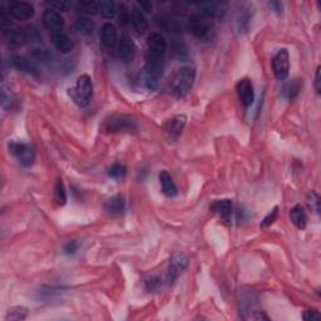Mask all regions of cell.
<instances>
[{
	"label": "cell",
	"instance_id": "cell-1",
	"mask_svg": "<svg viewBox=\"0 0 321 321\" xmlns=\"http://www.w3.org/2000/svg\"><path fill=\"white\" fill-rule=\"evenodd\" d=\"M167 50V43L161 33H152L147 38L146 53V81L149 88H156L158 79L162 77L165 69V58Z\"/></svg>",
	"mask_w": 321,
	"mask_h": 321
},
{
	"label": "cell",
	"instance_id": "cell-2",
	"mask_svg": "<svg viewBox=\"0 0 321 321\" xmlns=\"http://www.w3.org/2000/svg\"><path fill=\"white\" fill-rule=\"evenodd\" d=\"M68 94L79 107H87L92 99L93 82L88 74H82L77 78L76 84L68 89Z\"/></svg>",
	"mask_w": 321,
	"mask_h": 321
},
{
	"label": "cell",
	"instance_id": "cell-3",
	"mask_svg": "<svg viewBox=\"0 0 321 321\" xmlns=\"http://www.w3.org/2000/svg\"><path fill=\"white\" fill-rule=\"evenodd\" d=\"M194 79H196V70L191 67H183L176 73L175 78L172 81V91L173 95L177 98H183L187 93L191 91L193 87Z\"/></svg>",
	"mask_w": 321,
	"mask_h": 321
},
{
	"label": "cell",
	"instance_id": "cell-4",
	"mask_svg": "<svg viewBox=\"0 0 321 321\" xmlns=\"http://www.w3.org/2000/svg\"><path fill=\"white\" fill-rule=\"evenodd\" d=\"M188 29L196 38L201 39V41H206V39L211 38L213 32V27L211 24L210 19L201 15V14H194L189 18Z\"/></svg>",
	"mask_w": 321,
	"mask_h": 321
},
{
	"label": "cell",
	"instance_id": "cell-5",
	"mask_svg": "<svg viewBox=\"0 0 321 321\" xmlns=\"http://www.w3.org/2000/svg\"><path fill=\"white\" fill-rule=\"evenodd\" d=\"M9 151L23 166H32L35 161V152L32 147L23 142H10Z\"/></svg>",
	"mask_w": 321,
	"mask_h": 321
},
{
	"label": "cell",
	"instance_id": "cell-6",
	"mask_svg": "<svg viewBox=\"0 0 321 321\" xmlns=\"http://www.w3.org/2000/svg\"><path fill=\"white\" fill-rule=\"evenodd\" d=\"M273 70L274 74L277 79L283 81L289 77L290 70V60H289V51L286 49H280L276 53V55L273 59Z\"/></svg>",
	"mask_w": 321,
	"mask_h": 321
},
{
	"label": "cell",
	"instance_id": "cell-7",
	"mask_svg": "<svg viewBox=\"0 0 321 321\" xmlns=\"http://www.w3.org/2000/svg\"><path fill=\"white\" fill-rule=\"evenodd\" d=\"M136 130V124L131 117L114 116L105 121V131L108 132H131Z\"/></svg>",
	"mask_w": 321,
	"mask_h": 321
},
{
	"label": "cell",
	"instance_id": "cell-8",
	"mask_svg": "<svg viewBox=\"0 0 321 321\" xmlns=\"http://www.w3.org/2000/svg\"><path fill=\"white\" fill-rule=\"evenodd\" d=\"M8 11L14 19L20 22L29 20L34 16V8L27 1H11L8 6Z\"/></svg>",
	"mask_w": 321,
	"mask_h": 321
},
{
	"label": "cell",
	"instance_id": "cell-9",
	"mask_svg": "<svg viewBox=\"0 0 321 321\" xmlns=\"http://www.w3.org/2000/svg\"><path fill=\"white\" fill-rule=\"evenodd\" d=\"M188 265V257L182 252H175L171 257L170 267H168L167 278L170 282H173L178 276L181 275L182 271L184 270Z\"/></svg>",
	"mask_w": 321,
	"mask_h": 321
},
{
	"label": "cell",
	"instance_id": "cell-10",
	"mask_svg": "<svg viewBox=\"0 0 321 321\" xmlns=\"http://www.w3.org/2000/svg\"><path fill=\"white\" fill-rule=\"evenodd\" d=\"M186 116L183 114H178L173 118L168 119L165 124V131L170 140H177L178 137L181 136L182 131H183L184 126H186Z\"/></svg>",
	"mask_w": 321,
	"mask_h": 321
},
{
	"label": "cell",
	"instance_id": "cell-11",
	"mask_svg": "<svg viewBox=\"0 0 321 321\" xmlns=\"http://www.w3.org/2000/svg\"><path fill=\"white\" fill-rule=\"evenodd\" d=\"M236 91H237L238 99L241 100V103L245 107H250L254 103L255 92L251 79L243 78L241 81H238V83L236 84Z\"/></svg>",
	"mask_w": 321,
	"mask_h": 321
},
{
	"label": "cell",
	"instance_id": "cell-12",
	"mask_svg": "<svg viewBox=\"0 0 321 321\" xmlns=\"http://www.w3.org/2000/svg\"><path fill=\"white\" fill-rule=\"evenodd\" d=\"M42 20H43L44 27L48 30H50L51 33L62 32L63 27H64V19L60 15V13H58L55 10H50V9L44 11Z\"/></svg>",
	"mask_w": 321,
	"mask_h": 321
},
{
	"label": "cell",
	"instance_id": "cell-13",
	"mask_svg": "<svg viewBox=\"0 0 321 321\" xmlns=\"http://www.w3.org/2000/svg\"><path fill=\"white\" fill-rule=\"evenodd\" d=\"M200 8L201 15L206 16L208 19L217 18L221 19L222 16L226 13V3H213V1H207V3L197 4Z\"/></svg>",
	"mask_w": 321,
	"mask_h": 321
},
{
	"label": "cell",
	"instance_id": "cell-14",
	"mask_svg": "<svg viewBox=\"0 0 321 321\" xmlns=\"http://www.w3.org/2000/svg\"><path fill=\"white\" fill-rule=\"evenodd\" d=\"M117 55L124 62H132L136 54V46L132 42V39L127 37H122L116 44Z\"/></svg>",
	"mask_w": 321,
	"mask_h": 321
},
{
	"label": "cell",
	"instance_id": "cell-15",
	"mask_svg": "<svg viewBox=\"0 0 321 321\" xmlns=\"http://www.w3.org/2000/svg\"><path fill=\"white\" fill-rule=\"evenodd\" d=\"M50 39H51V43H53V46H55V49H57V50H59L60 53H63V54H67V53H69V51L72 50L74 46L72 39H70L67 34H64V33H62V32L51 33Z\"/></svg>",
	"mask_w": 321,
	"mask_h": 321
},
{
	"label": "cell",
	"instance_id": "cell-16",
	"mask_svg": "<svg viewBox=\"0 0 321 321\" xmlns=\"http://www.w3.org/2000/svg\"><path fill=\"white\" fill-rule=\"evenodd\" d=\"M100 42L107 48H113L117 44V28L112 23H104L100 28Z\"/></svg>",
	"mask_w": 321,
	"mask_h": 321
},
{
	"label": "cell",
	"instance_id": "cell-17",
	"mask_svg": "<svg viewBox=\"0 0 321 321\" xmlns=\"http://www.w3.org/2000/svg\"><path fill=\"white\" fill-rule=\"evenodd\" d=\"M211 210L217 213L220 219L225 222H229L231 213H232V201L231 200H219L211 205Z\"/></svg>",
	"mask_w": 321,
	"mask_h": 321
},
{
	"label": "cell",
	"instance_id": "cell-18",
	"mask_svg": "<svg viewBox=\"0 0 321 321\" xmlns=\"http://www.w3.org/2000/svg\"><path fill=\"white\" fill-rule=\"evenodd\" d=\"M11 64L15 69L20 70V72H25L28 74H33V76H37L38 74V69L30 62L29 59L24 57H20V55H14L11 58Z\"/></svg>",
	"mask_w": 321,
	"mask_h": 321
},
{
	"label": "cell",
	"instance_id": "cell-19",
	"mask_svg": "<svg viewBox=\"0 0 321 321\" xmlns=\"http://www.w3.org/2000/svg\"><path fill=\"white\" fill-rule=\"evenodd\" d=\"M159 183H161V187H162V192L168 196V197H173L177 194V187H176L175 182H173L172 177H171L170 173L167 171H162L158 176Z\"/></svg>",
	"mask_w": 321,
	"mask_h": 321
},
{
	"label": "cell",
	"instance_id": "cell-20",
	"mask_svg": "<svg viewBox=\"0 0 321 321\" xmlns=\"http://www.w3.org/2000/svg\"><path fill=\"white\" fill-rule=\"evenodd\" d=\"M290 220L292 224L297 227L299 229H304L306 227V222H308V217H306L305 210L301 206H295L290 211Z\"/></svg>",
	"mask_w": 321,
	"mask_h": 321
},
{
	"label": "cell",
	"instance_id": "cell-21",
	"mask_svg": "<svg viewBox=\"0 0 321 321\" xmlns=\"http://www.w3.org/2000/svg\"><path fill=\"white\" fill-rule=\"evenodd\" d=\"M131 23L138 33H144L148 29V22L144 14L139 9H133L131 13Z\"/></svg>",
	"mask_w": 321,
	"mask_h": 321
},
{
	"label": "cell",
	"instance_id": "cell-22",
	"mask_svg": "<svg viewBox=\"0 0 321 321\" xmlns=\"http://www.w3.org/2000/svg\"><path fill=\"white\" fill-rule=\"evenodd\" d=\"M156 23L159 27L165 29L166 32H175L180 33L182 30V25L173 18H170L167 15H158L156 18Z\"/></svg>",
	"mask_w": 321,
	"mask_h": 321
},
{
	"label": "cell",
	"instance_id": "cell-23",
	"mask_svg": "<svg viewBox=\"0 0 321 321\" xmlns=\"http://www.w3.org/2000/svg\"><path fill=\"white\" fill-rule=\"evenodd\" d=\"M300 91H301V82H300V79H292L291 82H289V83L283 86L282 95L287 100H292L299 95Z\"/></svg>",
	"mask_w": 321,
	"mask_h": 321
},
{
	"label": "cell",
	"instance_id": "cell-24",
	"mask_svg": "<svg viewBox=\"0 0 321 321\" xmlns=\"http://www.w3.org/2000/svg\"><path fill=\"white\" fill-rule=\"evenodd\" d=\"M105 210L111 213H117V215H121V213L124 212L126 210V202H124L123 197L122 196H114V197H111L109 200H107L105 202Z\"/></svg>",
	"mask_w": 321,
	"mask_h": 321
},
{
	"label": "cell",
	"instance_id": "cell-25",
	"mask_svg": "<svg viewBox=\"0 0 321 321\" xmlns=\"http://www.w3.org/2000/svg\"><path fill=\"white\" fill-rule=\"evenodd\" d=\"M74 25H76V29L78 30L81 34L86 35V37L92 35L93 32H94V23L91 19H88V18H84V16L77 18L76 24Z\"/></svg>",
	"mask_w": 321,
	"mask_h": 321
},
{
	"label": "cell",
	"instance_id": "cell-26",
	"mask_svg": "<svg viewBox=\"0 0 321 321\" xmlns=\"http://www.w3.org/2000/svg\"><path fill=\"white\" fill-rule=\"evenodd\" d=\"M77 10L79 13L87 14V15H95L99 13V3L98 1H86L82 0L77 3Z\"/></svg>",
	"mask_w": 321,
	"mask_h": 321
},
{
	"label": "cell",
	"instance_id": "cell-27",
	"mask_svg": "<svg viewBox=\"0 0 321 321\" xmlns=\"http://www.w3.org/2000/svg\"><path fill=\"white\" fill-rule=\"evenodd\" d=\"M14 103H15V98H14L13 92L6 86H1V107L3 109H10L13 108Z\"/></svg>",
	"mask_w": 321,
	"mask_h": 321
},
{
	"label": "cell",
	"instance_id": "cell-28",
	"mask_svg": "<svg viewBox=\"0 0 321 321\" xmlns=\"http://www.w3.org/2000/svg\"><path fill=\"white\" fill-rule=\"evenodd\" d=\"M54 201L57 202L58 206H63V205H65V202H67V193H65L64 184H63V182L60 178H58L57 182H55Z\"/></svg>",
	"mask_w": 321,
	"mask_h": 321
},
{
	"label": "cell",
	"instance_id": "cell-29",
	"mask_svg": "<svg viewBox=\"0 0 321 321\" xmlns=\"http://www.w3.org/2000/svg\"><path fill=\"white\" fill-rule=\"evenodd\" d=\"M99 13L107 19H112L116 15V6L111 0H102L99 1Z\"/></svg>",
	"mask_w": 321,
	"mask_h": 321
},
{
	"label": "cell",
	"instance_id": "cell-30",
	"mask_svg": "<svg viewBox=\"0 0 321 321\" xmlns=\"http://www.w3.org/2000/svg\"><path fill=\"white\" fill-rule=\"evenodd\" d=\"M23 33H24L25 43H38L42 41V35L37 28L25 27L23 28Z\"/></svg>",
	"mask_w": 321,
	"mask_h": 321
},
{
	"label": "cell",
	"instance_id": "cell-31",
	"mask_svg": "<svg viewBox=\"0 0 321 321\" xmlns=\"http://www.w3.org/2000/svg\"><path fill=\"white\" fill-rule=\"evenodd\" d=\"M171 54L172 57L177 58V59H186L187 58V48L183 43L181 42H176L171 46Z\"/></svg>",
	"mask_w": 321,
	"mask_h": 321
},
{
	"label": "cell",
	"instance_id": "cell-32",
	"mask_svg": "<svg viewBox=\"0 0 321 321\" xmlns=\"http://www.w3.org/2000/svg\"><path fill=\"white\" fill-rule=\"evenodd\" d=\"M28 315V310L25 308H14L8 311L5 316V321H18L24 320Z\"/></svg>",
	"mask_w": 321,
	"mask_h": 321
},
{
	"label": "cell",
	"instance_id": "cell-33",
	"mask_svg": "<svg viewBox=\"0 0 321 321\" xmlns=\"http://www.w3.org/2000/svg\"><path fill=\"white\" fill-rule=\"evenodd\" d=\"M48 5L54 9L55 11H67L72 6V3L67 1V0H54V1H49Z\"/></svg>",
	"mask_w": 321,
	"mask_h": 321
},
{
	"label": "cell",
	"instance_id": "cell-34",
	"mask_svg": "<svg viewBox=\"0 0 321 321\" xmlns=\"http://www.w3.org/2000/svg\"><path fill=\"white\" fill-rule=\"evenodd\" d=\"M248 20H250V13L247 10H242L237 18V27L240 32H245L247 29Z\"/></svg>",
	"mask_w": 321,
	"mask_h": 321
},
{
	"label": "cell",
	"instance_id": "cell-35",
	"mask_svg": "<svg viewBox=\"0 0 321 321\" xmlns=\"http://www.w3.org/2000/svg\"><path fill=\"white\" fill-rule=\"evenodd\" d=\"M118 19L119 23L123 25H126L127 23L131 22V13L128 10V8L124 4H121L119 5V10H118Z\"/></svg>",
	"mask_w": 321,
	"mask_h": 321
},
{
	"label": "cell",
	"instance_id": "cell-36",
	"mask_svg": "<svg viewBox=\"0 0 321 321\" xmlns=\"http://www.w3.org/2000/svg\"><path fill=\"white\" fill-rule=\"evenodd\" d=\"M277 216H278V207H275L270 213H269V215H267L266 217H265L264 220H262L260 227H261V229H265V227L273 225L274 222L276 221V219H277Z\"/></svg>",
	"mask_w": 321,
	"mask_h": 321
},
{
	"label": "cell",
	"instance_id": "cell-37",
	"mask_svg": "<svg viewBox=\"0 0 321 321\" xmlns=\"http://www.w3.org/2000/svg\"><path fill=\"white\" fill-rule=\"evenodd\" d=\"M126 172H127V171H126V167H124V166L114 165L113 167L109 170L108 175H109V177L119 180V178H123L124 176H126Z\"/></svg>",
	"mask_w": 321,
	"mask_h": 321
},
{
	"label": "cell",
	"instance_id": "cell-38",
	"mask_svg": "<svg viewBox=\"0 0 321 321\" xmlns=\"http://www.w3.org/2000/svg\"><path fill=\"white\" fill-rule=\"evenodd\" d=\"M33 57H34L35 59L42 60V62H48V60L51 59V54L46 49H34Z\"/></svg>",
	"mask_w": 321,
	"mask_h": 321
},
{
	"label": "cell",
	"instance_id": "cell-39",
	"mask_svg": "<svg viewBox=\"0 0 321 321\" xmlns=\"http://www.w3.org/2000/svg\"><path fill=\"white\" fill-rule=\"evenodd\" d=\"M304 320L306 321H319L321 320V315L318 310H314V309H310V310H306L304 313Z\"/></svg>",
	"mask_w": 321,
	"mask_h": 321
},
{
	"label": "cell",
	"instance_id": "cell-40",
	"mask_svg": "<svg viewBox=\"0 0 321 321\" xmlns=\"http://www.w3.org/2000/svg\"><path fill=\"white\" fill-rule=\"evenodd\" d=\"M309 206H310L311 210H314L315 212L319 211V206H320V201H319V196L315 193V192H311L309 194Z\"/></svg>",
	"mask_w": 321,
	"mask_h": 321
},
{
	"label": "cell",
	"instance_id": "cell-41",
	"mask_svg": "<svg viewBox=\"0 0 321 321\" xmlns=\"http://www.w3.org/2000/svg\"><path fill=\"white\" fill-rule=\"evenodd\" d=\"M79 248V243L77 241H70L64 246V252L67 255H74Z\"/></svg>",
	"mask_w": 321,
	"mask_h": 321
},
{
	"label": "cell",
	"instance_id": "cell-42",
	"mask_svg": "<svg viewBox=\"0 0 321 321\" xmlns=\"http://www.w3.org/2000/svg\"><path fill=\"white\" fill-rule=\"evenodd\" d=\"M320 72H321V67H318V69H316V74H315V91L318 94H320V92H321Z\"/></svg>",
	"mask_w": 321,
	"mask_h": 321
},
{
	"label": "cell",
	"instance_id": "cell-43",
	"mask_svg": "<svg viewBox=\"0 0 321 321\" xmlns=\"http://www.w3.org/2000/svg\"><path fill=\"white\" fill-rule=\"evenodd\" d=\"M255 320H270V319L267 318L266 315H264V314H257V315L254 316Z\"/></svg>",
	"mask_w": 321,
	"mask_h": 321
},
{
	"label": "cell",
	"instance_id": "cell-44",
	"mask_svg": "<svg viewBox=\"0 0 321 321\" xmlns=\"http://www.w3.org/2000/svg\"><path fill=\"white\" fill-rule=\"evenodd\" d=\"M269 5L273 6V8H275L276 11H280L281 9H282V5H281L280 3H274V1H273V3H270V4H269Z\"/></svg>",
	"mask_w": 321,
	"mask_h": 321
}]
</instances>
